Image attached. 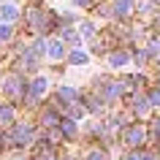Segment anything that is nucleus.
<instances>
[{
    "label": "nucleus",
    "mask_w": 160,
    "mask_h": 160,
    "mask_svg": "<svg viewBox=\"0 0 160 160\" xmlns=\"http://www.w3.org/2000/svg\"><path fill=\"white\" fill-rule=\"evenodd\" d=\"M38 160H54V152H52L49 147H46V149H41V152H38Z\"/></svg>",
    "instance_id": "nucleus-14"
},
{
    "label": "nucleus",
    "mask_w": 160,
    "mask_h": 160,
    "mask_svg": "<svg viewBox=\"0 0 160 160\" xmlns=\"http://www.w3.org/2000/svg\"><path fill=\"white\" fill-rule=\"evenodd\" d=\"M158 22H160V19H158Z\"/></svg>",
    "instance_id": "nucleus-24"
},
{
    "label": "nucleus",
    "mask_w": 160,
    "mask_h": 160,
    "mask_svg": "<svg viewBox=\"0 0 160 160\" xmlns=\"http://www.w3.org/2000/svg\"><path fill=\"white\" fill-rule=\"evenodd\" d=\"M62 133H65V136H76V125L65 119V122H62Z\"/></svg>",
    "instance_id": "nucleus-12"
},
{
    "label": "nucleus",
    "mask_w": 160,
    "mask_h": 160,
    "mask_svg": "<svg viewBox=\"0 0 160 160\" xmlns=\"http://www.w3.org/2000/svg\"><path fill=\"white\" fill-rule=\"evenodd\" d=\"M158 130H160V128H158Z\"/></svg>",
    "instance_id": "nucleus-25"
},
{
    "label": "nucleus",
    "mask_w": 160,
    "mask_h": 160,
    "mask_svg": "<svg viewBox=\"0 0 160 160\" xmlns=\"http://www.w3.org/2000/svg\"><path fill=\"white\" fill-rule=\"evenodd\" d=\"M19 17V8L17 6H11V3H6V6H0V19H17Z\"/></svg>",
    "instance_id": "nucleus-6"
},
{
    "label": "nucleus",
    "mask_w": 160,
    "mask_h": 160,
    "mask_svg": "<svg viewBox=\"0 0 160 160\" xmlns=\"http://www.w3.org/2000/svg\"><path fill=\"white\" fill-rule=\"evenodd\" d=\"M46 87H49V82H46L43 76H38L33 84H30V95H33V98H38V95H43V90H46Z\"/></svg>",
    "instance_id": "nucleus-5"
},
{
    "label": "nucleus",
    "mask_w": 160,
    "mask_h": 160,
    "mask_svg": "<svg viewBox=\"0 0 160 160\" xmlns=\"http://www.w3.org/2000/svg\"><path fill=\"white\" fill-rule=\"evenodd\" d=\"M87 160H103V155H101V152H90V155H87Z\"/></svg>",
    "instance_id": "nucleus-21"
},
{
    "label": "nucleus",
    "mask_w": 160,
    "mask_h": 160,
    "mask_svg": "<svg viewBox=\"0 0 160 160\" xmlns=\"http://www.w3.org/2000/svg\"><path fill=\"white\" fill-rule=\"evenodd\" d=\"M141 138H144V128L141 125H133V128H128V130H125V144H130V147L141 144Z\"/></svg>",
    "instance_id": "nucleus-3"
},
{
    "label": "nucleus",
    "mask_w": 160,
    "mask_h": 160,
    "mask_svg": "<svg viewBox=\"0 0 160 160\" xmlns=\"http://www.w3.org/2000/svg\"><path fill=\"white\" fill-rule=\"evenodd\" d=\"M133 8V0H117V14H128Z\"/></svg>",
    "instance_id": "nucleus-11"
},
{
    "label": "nucleus",
    "mask_w": 160,
    "mask_h": 160,
    "mask_svg": "<svg viewBox=\"0 0 160 160\" xmlns=\"http://www.w3.org/2000/svg\"><path fill=\"white\" fill-rule=\"evenodd\" d=\"M136 111H138V114H147V111H149V103L144 101L141 95H136Z\"/></svg>",
    "instance_id": "nucleus-10"
},
{
    "label": "nucleus",
    "mask_w": 160,
    "mask_h": 160,
    "mask_svg": "<svg viewBox=\"0 0 160 160\" xmlns=\"http://www.w3.org/2000/svg\"><path fill=\"white\" fill-rule=\"evenodd\" d=\"M68 62H71V65H82V62H87V52H71V54H68Z\"/></svg>",
    "instance_id": "nucleus-9"
},
{
    "label": "nucleus",
    "mask_w": 160,
    "mask_h": 160,
    "mask_svg": "<svg viewBox=\"0 0 160 160\" xmlns=\"http://www.w3.org/2000/svg\"><path fill=\"white\" fill-rule=\"evenodd\" d=\"M11 38V27L8 25H0V41H8Z\"/></svg>",
    "instance_id": "nucleus-15"
},
{
    "label": "nucleus",
    "mask_w": 160,
    "mask_h": 160,
    "mask_svg": "<svg viewBox=\"0 0 160 160\" xmlns=\"http://www.w3.org/2000/svg\"><path fill=\"white\" fill-rule=\"evenodd\" d=\"M82 33H84V35H92V33H95V27L90 25V22H84V25H82Z\"/></svg>",
    "instance_id": "nucleus-19"
},
{
    "label": "nucleus",
    "mask_w": 160,
    "mask_h": 160,
    "mask_svg": "<svg viewBox=\"0 0 160 160\" xmlns=\"http://www.w3.org/2000/svg\"><path fill=\"white\" fill-rule=\"evenodd\" d=\"M149 103L160 106V90H152V92H149Z\"/></svg>",
    "instance_id": "nucleus-17"
},
{
    "label": "nucleus",
    "mask_w": 160,
    "mask_h": 160,
    "mask_svg": "<svg viewBox=\"0 0 160 160\" xmlns=\"http://www.w3.org/2000/svg\"><path fill=\"white\" fill-rule=\"evenodd\" d=\"M76 6H87V3H90V0H73Z\"/></svg>",
    "instance_id": "nucleus-23"
},
{
    "label": "nucleus",
    "mask_w": 160,
    "mask_h": 160,
    "mask_svg": "<svg viewBox=\"0 0 160 160\" xmlns=\"http://www.w3.org/2000/svg\"><path fill=\"white\" fill-rule=\"evenodd\" d=\"M11 117H14V111L6 106V109H0V122H11Z\"/></svg>",
    "instance_id": "nucleus-13"
},
{
    "label": "nucleus",
    "mask_w": 160,
    "mask_h": 160,
    "mask_svg": "<svg viewBox=\"0 0 160 160\" xmlns=\"http://www.w3.org/2000/svg\"><path fill=\"white\" fill-rule=\"evenodd\" d=\"M125 62H128L125 52H114V54H109V65L111 68H119V65H125Z\"/></svg>",
    "instance_id": "nucleus-7"
},
{
    "label": "nucleus",
    "mask_w": 160,
    "mask_h": 160,
    "mask_svg": "<svg viewBox=\"0 0 160 160\" xmlns=\"http://www.w3.org/2000/svg\"><path fill=\"white\" fill-rule=\"evenodd\" d=\"M62 103H71V101H76V90L73 87H60V95H57Z\"/></svg>",
    "instance_id": "nucleus-8"
},
{
    "label": "nucleus",
    "mask_w": 160,
    "mask_h": 160,
    "mask_svg": "<svg viewBox=\"0 0 160 160\" xmlns=\"http://www.w3.org/2000/svg\"><path fill=\"white\" fill-rule=\"evenodd\" d=\"M82 114H84V111L79 109V106H76V109H71V117H73V119H79V117H82Z\"/></svg>",
    "instance_id": "nucleus-20"
},
{
    "label": "nucleus",
    "mask_w": 160,
    "mask_h": 160,
    "mask_svg": "<svg viewBox=\"0 0 160 160\" xmlns=\"http://www.w3.org/2000/svg\"><path fill=\"white\" fill-rule=\"evenodd\" d=\"M160 52V38H155V41L149 43V54H158Z\"/></svg>",
    "instance_id": "nucleus-18"
},
{
    "label": "nucleus",
    "mask_w": 160,
    "mask_h": 160,
    "mask_svg": "<svg viewBox=\"0 0 160 160\" xmlns=\"http://www.w3.org/2000/svg\"><path fill=\"white\" fill-rule=\"evenodd\" d=\"M46 54H49V60H62V57H65V46H62V41H49V43H46Z\"/></svg>",
    "instance_id": "nucleus-4"
},
{
    "label": "nucleus",
    "mask_w": 160,
    "mask_h": 160,
    "mask_svg": "<svg viewBox=\"0 0 160 160\" xmlns=\"http://www.w3.org/2000/svg\"><path fill=\"white\" fill-rule=\"evenodd\" d=\"M125 160H141V155H138V152H130V155H128Z\"/></svg>",
    "instance_id": "nucleus-22"
},
{
    "label": "nucleus",
    "mask_w": 160,
    "mask_h": 160,
    "mask_svg": "<svg viewBox=\"0 0 160 160\" xmlns=\"http://www.w3.org/2000/svg\"><path fill=\"white\" fill-rule=\"evenodd\" d=\"M33 141V128L30 125H17L14 128V144H27Z\"/></svg>",
    "instance_id": "nucleus-2"
},
{
    "label": "nucleus",
    "mask_w": 160,
    "mask_h": 160,
    "mask_svg": "<svg viewBox=\"0 0 160 160\" xmlns=\"http://www.w3.org/2000/svg\"><path fill=\"white\" fill-rule=\"evenodd\" d=\"M3 90H6V95L17 98V95L25 90V84H22V76H8V79H6V84H3Z\"/></svg>",
    "instance_id": "nucleus-1"
},
{
    "label": "nucleus",
    "mask_w": 160,
    "mask_h": 160,
    "mask_svg": "<svg viewBox=\"0 0 160 160\" xmlns=\"http://www.w3.org/2000/svg\"><path fill=\"white\" fill-rule=\"evenodd\" d=\"M62 38H65V41H71V43H76V41H79L73 30H62Z\"/></svg>",
    "instance_id": "nucleus-16"
}]
</instances>
